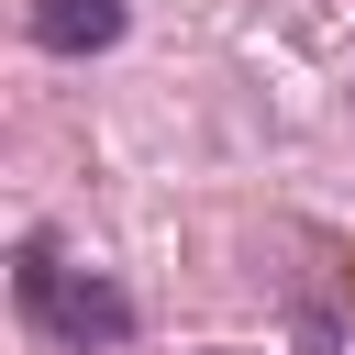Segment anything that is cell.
<instances>
[{
  "label": "cell",
  "mask_w": 355,
  "mask_h": 355,
  "mask_svg": "<svg viewBox=\"0 0 355 355\" xmlns=\"http://www.w3.org/2000/svg\"><path fill=\"white\" fill-rule=\"evenodd\" d=\"M22 311H33V322H44L55 344H78V355H89V344H122V333H133V300H122L111 277H78V266H67L55 244H22Z\"/></svg>",
  "instance_id": "cell-1"
},
{
  "label": "cell",
  "mask_w": 355,
  "mask_h": 355,
  "mask_svg": "<svg viewBox=\"0 0 355 355\" xmlns=\"http://www.w3.org/2000/svg\"><path fill=\"white\" fill-rule=\"evenodd\" d=\"M33 44L44 55H100V44H122V0H33Z\"/></svg>",
  "instance_id": "cell-2"
}]
</instances>
